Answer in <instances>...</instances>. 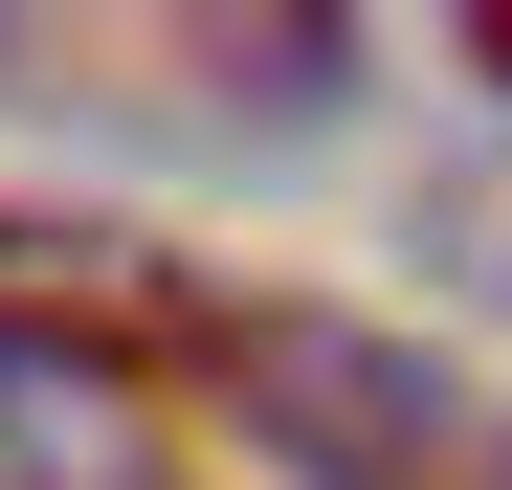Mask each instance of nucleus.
<instances>
[{
	"label": "nucleus",
	"mask_w": 512,
	"mask_h": 490,
	"mask_svg": "<svg viewBox=\"0 0 512 490\" xmlns=\"http://www.w3.org/2000/svg\"><path fill=\"white\" fill-rule=\"evenodd\" d=\"M223 379H245V424L312 490H512V401L401 357V335H357V312H245L223 290Z\"/></svg>",
	"instance_id": "1"
},
{
	"label": "nucleus",
	"mask_w": 512,
	"mask_h": 490,
	"mask_svg": "<svg viewBox=\"0 0 512 490\" xmlns=\"http://www.w3.org/2000/svg\"><path fill=\"white\" fill-rule=\"evenodd\" d=\"M0 490H156V468H134V379L0 335Z\"/></svg>",
	"instance_id": "3"
},
{
	"label": "nucleus",
	"mask_w": 512,
	"mask_h": 490,
	"mask_svg": "<svg viewBox=\"0 0 512 490\" xmlns=\"http://www.w3.org/2000/svg\"><path fill=\"white\" fill-rule=\"evenodd\" d=\"M468 90H490V112H512V0H468Z\"/></svg>",
	"instance_id": "5"
},
{
	"label": "nucleus",
	"mask_w": 512,
	"mask_h": 490,
	"mask_svg": "<svg viewBox=\"0 0 512 490\" xmlns=\"http://www.w3.org/2000/svg\"><path fill=\"white\" fill-rule=\"evenodd\" d=\"M0 335L134 379V357H223V290L179 245H134V223H0Z\"/></svg>",
	"instance_id": "2"
},
{
	"label": "nucleus",
	"mask_w": 512,
	"mask_h": 490,
	"mask_svg": "<svg viewBox=\"0 0 512 490\" xmlns=\"http://www.w3.org/2000/svg\"><path fill=\"white\" fill-rule=\"evenodd\" d=\"M223 67H245V90H268V112H312L334 67H357V23H223Z\"/></svg>",
	"instance_id": "4"
}]
</instances>
